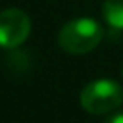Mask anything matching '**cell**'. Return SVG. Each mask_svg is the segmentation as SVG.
Returning <instances> with one entry per match:
<instances>
[{
    "label": "cell",
    "mask_w": 123,
    "mask_h": 123,
    "mask_svg": "<svg viewBox=\"0 0 123 123\" xmlns=\"http://www.w3.org/2000/svg\"><path fill=\"white\" fill-rule=\"evenodd\" d=\"M103 31L94 18H74L58 33V43L69 54H87L101 42Z\"/></svg>",
    "instance_id": "1"
},
{
    "label": "cell",
    "mask_w": 123,
    "mask_h": 123,
    "mask_svg": "<svg viewBox=\"0 0 123 123\" xmlns=\"http://www.w3.org/2000/svg\"><path fill=\"white\" fill-rule=\"evenodd\" d=\"M123 103V87L114 80H92L81 89L80 105L89 114H107Z\"/></svg>",
    "instance_id": "2"
},
{
    "label": "cell",
    "mask_w": 123,
    "mask_h": 123,
    "mask_svg": "<svg viewBox=\"0 0 123 123\" xmlns=\"http://www.w3.org/2000/svg\"><path fill=\"white\" fill-rule=\"evenodd\" d=\"M31 33V20L22 9L0 11V47L15 49L22 45Z\"/></svg>",
    "instance_id": "3"
},
{
    "label": "cell",
    "mask_w": 123,
    "mask_h": 123,
    "mask_svg": "<svg viewBox=\"0 0 123 123\" xmlns=\"http://www.w3.org/2000/svg\"><path fill=\"white\" fill-rule=\"evenodd\" d=\"M103 16L109 22V25L123 29V0H105Z\"/></svg>",
    "instance_id": "4"
},
{
    "label": "cell",
    "mask_w": 123,
    "mask_h": 123,
    "mask_svg": "<svg viewBox=\"0 0 123 123\" xmlns=\"http://www.w3.org/2000/svg\"><path fill=\"white\" fill-rule=\"evenodd\" d=\"M103 123H123V112H118V114H112L105 119Z\"/></svg>",
    "instance_id": "5"
}]
</instances>
